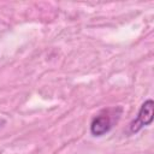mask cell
I'll return each mask as SVG.
<instances>
[{
  "instance_id": "cell-1",
  "label": "cell",
  "mask_w": 154,
  "mask_h": 154,
  "mask_svg": "<svg viewBox=\"0 0 154 154\" xmlns=\"http://www.w3.org/2000/svg\"><path fill=\"white\" fill-rule=\"evenodd\" d=\"M153 107H154V102L150 99L146 100L142 103V106L137 113L136 119L132 120L130 124V131L132 134L140 131L143 126L152 124V122H153Z\"/></svg>"
},
{
  "instance_id": "cell-2",
  "label": "cell",
  "mask_w": 154,
  "mask_h": 154,
  "mask_svg": "<svg viewBox=\"0 0 154 154\" xmlns=\"http://www.w3.org/2000/svg\"><path fill=\"white\" fill-rule=\"evenodd\" d=\"M112 128L111 117L107 113H101L96 116L90 123V132L94 136H102L107 134Z\"/></svg>"
}]
</instances>
